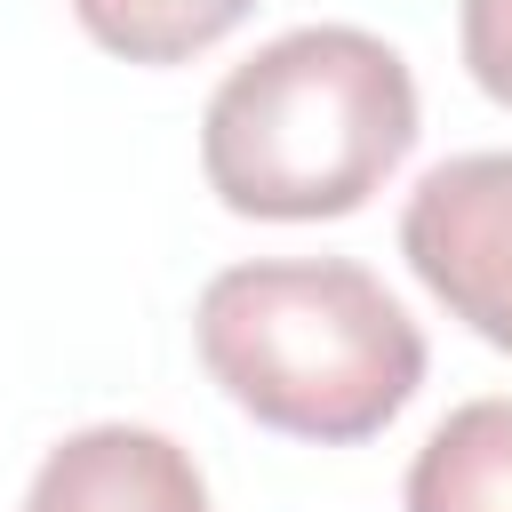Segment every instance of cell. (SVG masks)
I'll use <instances>...</instances> for the list:
<instances>
[{
  "label": "cell",
  "mask_w": 512,
  "mask_h": 512,
  "mask_svg": "<svg viewBox=\"0 0 512 512\" xmlns=\"http://www.w3.org/2000/svg\"><path fill=\"white\" fill-rule=\"evenodd\" d=\"M24 512H208V480L152 424H88L40 456Z\"/></svg>",
  "instance_id": "4"
},
{
  "label": "cell",
  "mask_w": 512,
  "mask_h": 512,
  "mask_svg": "<svg viewBox=\"0 0 512 512\" xmlns=\"http://www.w3.org/2000/svg\"><path fill=\"white\" fill-rule=\"evenodd\" d=\"M256 0H72L80 32L120 64H192Z\"/></svg>",
  "instance_id": "6"
},
{
  "label": "cell",
  "mask_w": 512,
  "mask_h": 512,
  "mask_svg": "<svg viewBox=\"0 0 512 512\" xmlns=\"http://www.w3.org/2000/svg\"><path fill=\"white\" fill-rule=\"evenodd\" d=\"M192 344L232 408L320 448L376 440L424 384V328L352 256L224 264L192 304Z\"/></svg>",
  "instance_id": "2"
},
{
  "label": "cell",
  "mask_w": 512,
  "mask_h": 512,
  "mask_svg": "<svg viewBox=\"0 0 512 512\" xmlns=\"http://www.w3.org/2000/svg\"><path fill=\"white\" fill-rule=\"evenodd\" d=\"M408 512H512V400H464L448 408L416 464H408Z\"/></svg>",
  "instance_id": "5"
},
{
  "label": "cell",
  "mask_w": 512,
  "mask_h": 512,
  "mask_svg": "<svg viewBox=\"0 0 512 512\" xmlns=\"http://www.w3.org/2000/svg\"><path fill=\"white\" fill-rule=\"evenodd\" d=\"M456 40L464 72L512 112V0H456Z\"/></svg>",
  "instance_id": "7"
},
{
  "label": "cell",
  "mask_w": 512,
  "mask_h": 512,
  "mask_svg": "<svg viewBox=\"0 0 512 512\" xmlns=\"http://www.w3.org/2000/svg\"><path fill=\"white\" fill-rule=\"evenodd\" d=\"M400 256L448 320L512 352V152H456L424 168L400 208Z\"/></svg>",
  "instance_id": "3"
},
{
  "label": "cell",
  "mask_w": 512,
  "mask_h": 512,
  "mask_svg": "<svg viewBox=\"0 0 512 512\" xmlns=\"http://www.w3.org/2000/svg\"><path fill=\"white\" fill-rule=\"evenodd\" d=\"M416 144V72L360 24H296L232 64L200 112V176L232 216L320 224L368 208Z\"/></svg>",
  "instance_id": "1"
}]
</instances>
